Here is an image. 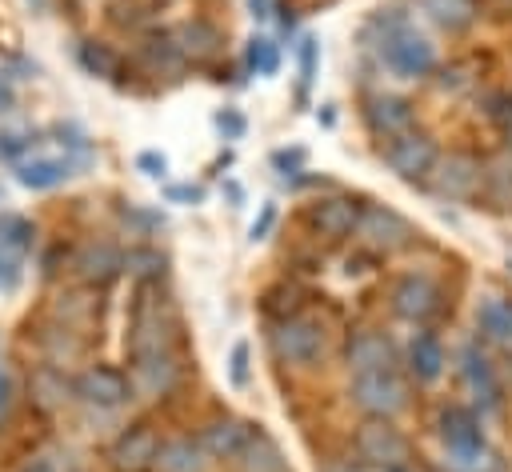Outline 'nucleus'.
I'll list each match as a JSON object with an SVG mask.
<instances>
[{
  "mask_svg": "<svg viewBox=\"0 0 512 472\" xmlns=\"http://www.w3.org/2000/svg\"><path fill=\"white\" fill-rule=\"evenodd\" d=\"M68 276L80 288H96L100 292L104 284H112L116 276H124V248H116L104 236H88V240L72 244V252H68Z\"/></svg>",
  "mask_w": 512,
  "mask_h": 472,
  "instance_id": "obj_11",
  "label": "nucleus"
},
{
  "mask_svg": "<svg viewBox=\"0 0 512 472\" xmlns=\"http://www.w3.org/2000/svg\"><path fill=\"white\" fill-rule=\"evenodd\" d=\"M360 120H364L368 136L384 144V140H392V136L416 128V104H412L408 96H400V92H384V88H376V92L364 96V104H360Z\"/></svg>",
  "mask_w": 512,
  "mask_h": 472,
  "instance_id": "obj_14",
  "label": "nucleus"
},
{
  "mask_svg": "<svg viewBox=\"0 0 512 472\" xmlns=\"http://www.w3.org/2000/svg\"><path fill=\"white\" fill-rule=\"evenodd\" d=\"M16 472H80V460H76V452L68 444H44Z\"/></svg>",
  "mask_w": 512,
  "mask_h": 472,
  "instance_id": "obj_32",
  "label": "nucleus"
},
{
  "mask_svg": "<svg viewBox=\"0 0 512 472\" xmlns=\"http://www.w3.org/2000/svg\"><path fill=\"white\" fill-rule=\"evenodd\" d=\"M480 200L492 212H512V148H496L492 156H484Z\"/></svg>",
  "mask_w": 512,
  "mask_h": 472,
  "instance_id": "obj_25",
  "label": "nucleus"
},
{
  "mask_svg": "<svg viewBox=\"0 0 512 472\" xmlns=\"http://www.w3.org/2000/svg\"><path fill=\"white\" fill-rule=\"evenodd\" d=\"M404 364H408V376H412L416 384H432V380H440V372H444V364H448V352H444V344H440L436 332L420 328V332L408 340V348H404Z\"/></svg>",
  "mask_w": 512,
  "mask_h": 472,
  "instance_id": "obj_24",
  "label": "nucleus"
},
{
  "mask_svg": "<svg viewBox=\"0 0 512 472\" xmlns=\"http://www.w3.org/2000/svg\"><path fill=\"white\" fill-rule=\"evenodd\" d=\"M436 432H440L444 456L456 472H492L496 468V456H492V448L484 440V428H480L472 408H460V404L440 408Z\"/></svg>",
  "mask_w": 512,
  "mask_h": 472,
  "instance_id": "obj_3",
  "label": "nucleus"
},
{
  "mask_svg": "<svg viewBox=\"0 0 512 472\" xmlns=\"http://www.w3.org/2000/svg\"><path fill=\"white\" fill-rule=\"evenodd\" d=\"M76 56H80V64H84L88 76H100V80H116L120 76V52L108 48L104 40H84Z\"/></svg>",
  "mask_w": 512,
  "mask_h": 472,
  "instance_id": "obj_31",
  "label": "nucleus"
},
{
  "mask_svg": "<svg viewBox=\"0 0 512 472\" xmlns=\"http://www.w3.org/2000/svg\"><path fill=\"white\" fill-rule=\"evenodd\" d=\"M352 456L364 468H408L412 460V440L396 428V420H380V416H364L352 432Z\"/></svg>",
  "mask_w": 512,
  "mask_h": 472,
  "instance_id": "obj_8",
  "label": "nucleus"
},
{
  "mask_svg": "<svg viewBox=\"0 0 512 472\" xmlns=\"http://www.w3.org/2000/svg\"><path fill=\"white\" fill-rule=\"evenodd\" d=\"M364 48H372L376 60L388 72H396L400 80H428L440 68V56H436L432 36L420 32L396 8H380V16H372L364 24Z\"/></svg>",
  "mask_w": 512,
  "mask_h": 472,
  "instance_id": "obj_1",
  "label": "nucleus"
},
{
  "mask_svg": "<svg viewBox=\"0 0 512 472\" xmlns=\"http://www.w3.org/2000/svg\"><path fill=\"white\" fill-rule=\"evenodd\" d=\"M356 216H360V200H356V196H344V192L316 196V200L304 208V224H308L320 240H348L352 228H356Z\"/></svg>",
  "mask_w": 512,
  "mask_h": 472,
  "instance_id": "obj_17",
  "label": "nucleus"
},
{
  "mask_svg": "<svg viewBox=\"0 0 512 472\" xmlns=\"http://www.w3.org/2000/svg\"><path fill=\"white\" fill-rule=\"evenodd\" d=\"M160 444H164L160 428H156L148 416H140V420H128V424L112 436L104 460H108L112 472H156Z\"/></svg>",
  "mask_w": 512,
  "mask_h": 472,
  "instance_id": "obj_9",
  "label": "nucleus"
},
{
  "mask_svg": "<svg viewBox=\"0 0 512 472\" xmlns=\"http://www.w3.org/2000/svg\"><path fill=\"white\" fill-rule=\"evenodd\" d=\"M476 328H480V336L488 344L512 352V300L508 296H496V292L480 296L476 300Z\"/></svg>",
  "mask_w": 512,
  "mask_h": 472,
  "instance_id": "obj_27",
  "label": "nucleus"
},
{
  "mask_svg": "<svg viewBox=\"0 0 512 472\" xmlns=\"http://www.w3.org/2000/svg\"><path fill=\"white\" fill-rule=\"evenodd\" d=\"M388 472H408V468H388Z\"/></svg>",
  "mask_w": 512,
  "mask_h": 472,
  "instance_id": "obj_48",
  "label": "nucleus"
},
{
  "mask_svg": "<svg viewBox=\"0 0 512 472\" xmlns=\"http://www.w3.org/2000/svg\"><path fill=\"white\" fill-rule=\"evenodd\" d=\"M176 344H180V324H176L172 304L160 296L156 284H144V296L136 300L132 328H128V360L176 352Z\"/></svg>",
  "mask_w": 512,
  "mask_h": 472,
  "instance_id": "obj_4",
  "label": "nucleus"
},
{
  "mask_svg": "<svg viewBox=\"0 0 512 472\" xmlns=\"http://www.w3.org/2000/svg\"><path fill=\"white\" fill-rule=\"evenodd\" d=\"M248 68H252L256 76H272V72L280 68V48H276V40L252 36V40H248Z\"/></svg>",
  "mask_w": 512,
  "mask_h": 472,
  "instance_id": "obj_34",
  "label": "nucleus"
},
{
  "mask_svg": "<svg viewBox=\"0 0 512 472\" xmlns=\"http://www.w3.org/2000/svg\"><path fill=\"white\" fill-rule=\"evenodd\" d=\"M320 472H368V468L348 452V456H328V460L320 464Z\"/></svg>",
  "mask_w": 512,
  "mask_h": 472,
  "instance_id": "obj_40",
  "label": "nucleus"
},
{
  "mask_svg": "<svg viewBox=\"0 0 512 472\" xmlns=\"http://www.w3.org/2000/svg\"><path fill=\"white\" fill-rule=\"evenodd\" d=\"M40 356H44V364H56V368H72V364H80L84 360V332H72V328H64V324H48L44 332H40Z\"/></svg>",
  "mask_w": 512,
  "mask_h": 472,
  "instance_id": "obj_29",
  "label": "nucleus"
},
{
  "mask_svg": "<svg viewBox=\"0 0 512 472\" xmlns=\"http://www.w3.org/2000/svg\"><path fill=\"white\" fill-rule=\"evenodd\" d=\"M460 372H464V388L468 396L488 412V408H500V380H496V368L488 364V356L480 352V344H464L460 352Z\"/></svg>",
  "mask_w": 512,
  "mask_h": 472,
  "instance_id": "obj_22",
  "label": "nucleus"
},
{
  "mask_svg": "<svg viewBox=\"0 0 512 472\" xmlns=\"http://www.w3.org/2000/svg\"><path fill=\"white\" fill-rule=\"evenodd\" d=\"M228 380H232L236 388H248V380H252V372H248V344H244V340L232 344V356H228Z\"/></svg>",
  "mask_w": 512,
  "mask_h": 472,
  "instance_id": "obj_36",
  "label": "nucleus"
},
{
  "mask_svg": "<svg viewBox=\"0 0 512 472\" xmlns=\"http://www.w3.org/2000/svg\"><path fill=\"white\" fill-rule=\"evenodd\" d=\"M72 380H76V400L96 412H120L124 404L136 400L128 372L116 364H84Z\"/></svg>",
  "mask_w": 512,
  "mask_h": 472,
  "instance_id": "obj_13",
  "label": "nucleus"
},
{
  "mask_svg": "<svg viewBox=\"0 0 512 472\" xmlns=\"http://www.w3.org/2000/svg\"><path fill=\"white\" fill-rule=\"evenodd\" d=\"M416 224L408 216H400L396 208L388 204H360V216H356V228H352V240L372 252V256H392V252H404L416 244Z\"/></svg>",
  "mask_w": 512,
  "mask_h": 472,
  "instance_id": "obj_7",
  "label": "nucleus"
},
{
  "mask_svg": "<svg viewBox=\"0 0 512 472\" xmlns=\"http://www.w3.org/2000/svg\"><path fill=\"white\" fill-rule=\"evenodd\" d=\"M208 456L200 448L196 436L180 432V436H164L160 456H156V472H208Z\"/></svg>",
  "mask_w": 512,
  "mask_h": 472,
  "instance_id": "obj_28",
  "label": "nucleus"
},
{
  "mask_svg": "<svg viewBox=\"0 0 512 472\" xmlns=\"http://www.w3.org/2000/svg\"><path fill=\"white\" fill-rule=\"evenodd\" d=\"M492 8H500V12H512V0H492Z\"/></svg>",
  "mask_w": 512,
  "mask_h": 472,
  "instance_id": "obj_46",
  "label": "nucleus"
},
{
  "mask_svg": "<svg viewBox=\"0 0 512 472\" xmlns=\"http://www.w3.org/2000/svg\"><path fill=\"white\" fill-rule=\"evenodd\" d=\"M416 8L432 28L448 32V36L468 32L480 16V0H416Z\"/></svg>",
  "mask_w": 512,
  "mask_h": 472,
  "instance_id": "obj_26",
  "label": "nucleus"
},
{
  "mask_svg": "<svg viewBox=\"0 0 512 472\" xmlns=\"http://www.w3.org/2000/svg\"><path fill=\"white\" fill-rule=\"evenodd\" d=\"M496 124L504 132V148H512V100H504V108H496Z\"/></svg>",
  "mask_w": 512,
  "mask_h": 472,
  "instance_id": "obj_42",
  "label": "nucleus"
},
{
  "mask_svg": "<svg viewBox=\"0 0 512 472\" xmlns=\"http://www.w3.org/2000/svg\"><path fill=\"white\" fill-rule=\"evenodd\" d=\"M508 268H512V260H508Z\"/></svg>",
  "mask_w": 512,
  "mask_h": 472,
  "instance_id": "obj_49",
  "label": "nucleus"
},
{
  "mask_svg": "<svg viewBox=\"0 0 512 472\" xmlns=\"http://www.w3.org/2000/svg\"><path fill=\"white\" fill-rule=\"evenodd\" d=\"M136 168H140L144 176H152V180H160V176L168 172V160H164L160 152H140V156H136Z\"/></svg>",
  "mask_w": 512,
  "mask_h": 472,
  "instance_id": "obj_39",
  "label": "nucleus"
},
{
  "mask_svg": "<svg viewBox=\"0 0 512 472\" xmlns=\"http://www.w3.org/2000/svg\"><path fill=\"white\" fill-rule=\"evenodd\" d=\"M72 400H76V380H72L64 368L40 360V364L28 372V404H32L40 416H56V412H64Z\"/></svg>",
  "mask_w": 512,
  "mask_h": 472,
  "instance_id": "obj_21",
  "label": "nucleus"
},
{
  "mask_svg": "<svg viewBox=\"0 0 512 472\" xmlns=\"http://www.w3.org/2000/svg\"><path fill=\"white\" fill-rule=\"evenodd\" d=\"M16 284H20V260H16L12 252H4V248H0V288H4V292H12Z\"/></svg>",
  "mask_w": 512,
  "mask_h": 472,
  "instance_id": "obj_38",
  "label": "nucleus"
},
{
  "mask_svg": "<svg viewBox=\"0 0 512 472\" xmlns=\"http://www.w3.org/2000/svg\"><path fill=\"white\" fill-rule=\"evenodd\" d=\"M128 380H132V396L136 400H168L184 380V364H180L176 352L140 356V360L128 364Z\"/></svg>",
  "mask_w": 512,
  "mask_h": 472,
  "instance_id": "obj_15",
  "label": "nucleus"
},
{
  "mask_svg": "<svg viewBox=\"0 0 512 472\" xmlns=\"http://www.w3.org/2000/svg\"><path fill=\"white\" fill-rule=\"evenodd\" d=\"M168 200H200V188H188V184H176V188H168Z\"/></svg>",
  "mask_w": 512,
  "mask_h": 472,
  "instance_id": "obj_45",
  "label": "nucleus"
},
{
  "mask_svg": "<svg viewBox=\"0 0 512 472\" xmlns=\"http://www.w3.org/2000/svg\"><path fill=\"white\" fill-rule=\"evenodd\" d=\"M268 352L276 364L296 368V372L320 368V360L328 356V328H324V320H316L308 312L280 316L268 332Z\"/></svg>",
  "mask_w": 512,
  "mask_h": 472,
  "instance_id": "obj_2",
  "label": "nucleus"
},
{
  "mask_svg": "<svg viewBox=\"0 0 512 472\" xmlns=\"http://www.w3.org/2000/svg\"><path fill=\"white\" fill-rule=\"evenodd\" d=\"M232 464H236V472H292L284 452H280V444H276V436L264 424L248 428V440H244V448H240V456Z\"/></svg>",
  "mask_w": 512,
  "mask_h": 472,
  "instance_id": "obj_23",
  "label": "nucleus"
},
{
  "mask_svg": "<svg viewBox=\"0 0 512 472\" xmlns=\"http://www.w3.org/2000/svg\"><path fill=\"white\" fill-rule=\"evenodd\" d=\"M344 368L348 376L360 372H380V368H396V344L384 328H356L344 344Z\"/></svg>",
  "mask_w": 512,
  "mask_h": 472,
  "instance_id": "obj_20",
  "label": "nucleus"
},
{
  "mask_svg": "<svg viewBox=\"0 0 512 472\" xmlns=\"http://www.w3.org/2000/svg\"><path fill=\"white\" fill-rule=\"evenodd\" d=\"M4 392H8V388H4V376H0V412H4Z\"/></svg>",
  "mask_w": 512,
  "mask_h": 472,
  "instance_id": "obj_47",
  "label": "nucleus"
},
{
  "mask_svg": "<svg viewBox=\"0 0 512 472\" xmlns=\"http://www.w3.org/2000/svg\"><path fill=\"white\" fill-rule=\"evenodd\" d=\"M168 272V256L156 244H136L124 252V276L140 280V284H160Z\"/></svg>",
  "mask_w": 512,
  "mask_h": 472,
  "instance_id": "obj_30",
  "label": "nucleus"
},
{
  "mask_svg": "<svg viewBox=\"0 0 512 472\" xmlns=\"http://www.w3.org/2000/svg\"><path fill=\"white\" fill-rule=\"evenodd\" d=\"M316 52H320V40L316 36H304L300 40V100L308 96V88L316 80Z\"/></svg>",
  "mask_w": 512,
  "mask_h": 472,
  "instance_id": "obj_35",
  "label": "nucleus"
},
{
  "mask_svg": "<svg viewBox=\"0 0 512 472\" xmlns=\"http://www.w3.org/2000/svg\"><path fill=\"white\" fill-rule=\"evenodd\" d=\"M132 64H136L144 76H152V80H180V72L188 68V60L180 56L172 32H164V28H160V32H144V36H136Z\"/></svg>",
  "mask_w": 512,
  "mask_h": 472,
  "instance_id": "obj_18",
  "label": "nucleus"
},
{
  "mask_svg": "<svg viewBox=\"0 0 512 472\" xmlns=\"http://www.w3.org/2000/svg\"><path fill=\"white\" fill-rule=\"evenodd\" d=\"M280 8V0H248V12L252 20H272V12Z\"/></svg>",
  "mask_w": 512,
  "mask_h": 472,
  "instance_id": "obj_43",
  "label": "nucleus"
},
{
  "mask_svg": "<svg viewBox=\"0 0 512 472\" xmlns=\"http://www.w3.org/2000/svg\"><path fill=\"white\" fill-rule=\"evenodd\" d=\"M0 248L20 260V256L32 248V224H28L24 216H16V212L0 216Z\"/></svg>",
  "mask_w": 512,
  "mask_h": 472,
  "instance_id": "obj_33",
  "label": "nucleus"
},
{
  "mask_svg": "<svg viewBox=\"0 0 512 472\" xmlns=\"http://www.w3.org/2000/svg\"><path fill=\"white\" fill-rule=\"evenodd\" d=\"M436 156H440L436 136H432V132H424L420 124L380 144V160H384V164H388L404 184H420V188H424V180H428V172H432Z\"/></svg>",
  "mask_w": 512,
  "mask_h": 472,
  "instance_id": "obj_10",
  "label": "nucleus"
},
{
  "mask_svg": "<svg viewBox=\"0 0 512 472\" xmlns=\"http://www.w3.org/2000/svg\"><path fill=\"white\" fill-rule=\"evenodd\" d=\"M388 304L400 320L416 324V328H428L440 312H444V288L440 280H432L428 272H404L392 292H388Z\"/></svg>",
  "mask_w": 512,
  "mask_h": 472,
  "instance_id": "obj_12",
  "label": "nucleus"
},
{
  "mask_svg": "<svg viewBox=\"0 0 512 472\" xmlns=\"http://www.w3.org/2000/svg\"><path fill=\"white\" fill-rule=\"evenodd\" d=\"M168 32H172V40H176V48H180V56L188 64H200L204 68V64H216L224 56V32L208 16H188V20H180Z\"/></svg>",
  "mask_w": 512,
  "mask_h": 472,
  "instance_id": "obj_19",
  "label": "nucleus"
},
{
  "mask_svg": "<svg viewBox=\"0 0 512 472\" xmlns=\"http://www.w3.org/2000/svg\"><path fill=\"white\" fill-rule=\"evenodd\" d=\"M480 184H484V160L476 152H464V148H452V152H440L424 188L436 196V200H448V204H472L480 200Z\"/></svg>",
  "mask_w": 512,
  "mask_h": 472,
  "instance_id": "obj_6",
  "label": "nucleus"
},
{
  "mask_svg": "<svg viewBox=\"0 0 512 472\" xmlns=\"http://www.w3.org/2000/svg\"><path fill=\"white\" fill-rule=\"evenodd\" d=\"M348 404L360 416H380L396 420L412 404V380L400 368H380V372H360L348 380Z\"/></svg>",
  "mask_w": 512,
  "mask_h": 472,
  "instance_id": "obj_5",
  "label": "nucleus"
},
{
  "mask_svg": "<svg viewBox=\"0 0 512 472\" xmlns=\"http://www.w3.org/2000/svg\"><path fill=\"white\" fill-rule=\"evenodd\" d=\"M248 428H252V424H248L244 416L220 408V412H212V416L196 428V440H200V448H204V456H208L212 464H232V460L240 456L244 440H248Z\"/></svg>",
  "mask_w": 512,
  "mask_h": 472,
  "instance_id": "obj_16",
  "label": "nucleus"
},
{
  "mask_svg": "<svg viewBox=\"0 0 512 472\" xmlns=\"http://www.w3.org/2000/svg\"><path fill=\"white\" fill-rule=\"evenodd\" d=\"M216 128H220L224 136H240V132H244V116L232 112V108H224V112L216 116Z\"/></svg>",
  "mask_w": 512,
  "mask_h": 472,
  "instance_id": "obj_41",
  "label": "nucleus"
},
{
  "mask_svg": "<svg viewBox=\"0 0 512 472\" xmlns=\"http://www.w3.org/2000/svg\"><path fill=\"white\" fill-rule=\"evenodd\" d=\"M272 220H276V208H272V204H264V212H260V220L252 224V240H260V236H264V232L272 228Z\"/></svg>",
  "mask_w": 512,
  "mask_h": 472,
  "instance_id": "obj_44",
  "label": "nucleus"
},
{
  "mask_svg": "<svg viewBox=\"0 0 512 472\" xmlns=\"http://www.w3.org/2000/svg\"><path fill=\"white\" fill-rule=\"evenodd\" d=\"M124 220H132V228H136V236H148V232H156V228H164V220H160L156 212H144L140 204H128V208H124Z\"/></svg>",
  "mask_w": 512,
  "mask_h": 472,
  "instance_id": "obj_37",
  "label": "nucleus"
}]
</instances>
